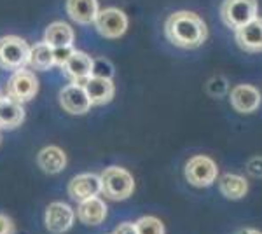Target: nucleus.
Wrapping results in <instances>:
<instances>
[{"instance_id":"1","label":"nucleus","mask_w":262,"mask_h":234,"mask_svg":"<svg viewBox=\"0 0 262 234\" xmlns=\"http://www.w3.org/2000/svg\"><path fill=\"white\" fill-rule=\"evenodd\" d=\"M164 33L173 46L182 49H196L208 37V28L200 16L191 11L171 14L164 25Z\"/></svg>"},{"instance_id":"2","label":"nucleus","mask_w":262,"mask_h":234,"mask_svg":"<svg viewBox=\"0 0 262 234\" xmlns=\"http://www.w3.org/2000/svg\"><path fill=\"white\" fill-rule=\"evenodd\" d=\"M101 193L111 201H124L133 194L135 180L129 172L119 166H111L100 177Z\"/></svg>"},{"instance_id":"3","label":"nucleus","mask_w":262,"mask_h":234,"mask_svg":"<svg viewBox=\"0 0 262 234\" xmlns=\"http://www.w3.org/2000/svg\"><path fill=\"white\" fill-rule=\"evenodd\" d=\"M30 59V46L23 39L7 35L0 39V67L6 70H19Z\"/></svg>"},{"instance_id":"4","label":"nucleus","mask_w":262,"mask_h":234,"mask_svg":"<svg viewBox=\"0 0 262 234\" xmlns=\"http://www.w3.org/2000/svg\"><path fill=\"white\" fill-rule=\"evenodd\" d=\"M221 16L224 23L236 32L257 18V0H224Z\"/></svg>"},{"instance_id":"5","label":"nucleus","mask_w":262,"mask_h":234,"mask_svg":"<svg viewBox=\"0 0 262 234\" xmlns=\"http://www.w3.org/2000/svg\"><path fill=\"white\" fill-rule=\"evenodd\" d=\"M39 91V80L30 70L19 69L7 80V96L18 103H27Z\"/></svg>"},{"instance_id":"6","label":"nucleus","mask_w":262,"mask_h":234,"mask_svg":"<svg viewBox=\"0 0 262 234\" xmlns=\"http://www.w3.org/2000/svg\"><path fill=\"white\" fill-rule=\"evenodd\" d=\"M185 178L194 187H208L217 178V164L206 156H194L185 164Z\"/></svg>"},{"instance_id":"7","label":"nucleus","mask_w":262,"mask_h":234,"mask_svg":"<svg viewBox=\"0 0 262 234\" xmlns=\"http://www.w3.org/2000/svg\"><path fill=\"white\" fill-rule=\"evenodd\" d=\"M61 69L65 77L72 80V84H81V86H84L86 80L95 72V61L86 53H82V51H74Z\"/></svg>"},{"instance_id":"8","label":"nucleus","mask_w":262,"mask_h":234,"mask_svg":"<svg viewBox=\"0 0 262 234\" xmlns=\"http://www.w3.org/2000/svg\"><path fill=\"white\" fill-rule=\"evenodd\" d=\"M95 25L100 35L107 37V39H117L128 28V18H126V14L122 11L112 7V9H105L98 12Z\"/></svg>"},{"instance_id":"9","label":"nucleus","mask_w":262,"mask_h":234,"mask_svg":"<svg viewBox=\"0 0 262 234\" xmlns=\"http://www.w3.org/2000/svg\"><path fill=\"white\" fill-rule=\"evenodd\" d=\"M60 103L72 116H82L91 107V100L86 93V88L72 82L60 91Z\"/></svg>"},{"instance_id":"10","label":"nucleus","mask_w":262,"mask_h":234,"mask_svg":"<svg viewBox=\"0 0 262 234\" xmlns=\"http://www.w3.org/2000/svg\"><path fill=\"white\" fill-rule=\"evenodd\" d=\"M98 193H101V182L100 177L93 175V173H82V175L74 177L69 184V196L79 203L96 198Z\"/></svg>"},{"instance_id":"11","label":"nucleus","mask_w":262,"mask_h":234,"mask_svg":"<svg viewBox=\"0 0 262 234\" xmlns=\"http://www.w3.org/2000/svg\"><path fill=\"white\" fill-rule=\"evenodd\" d=\"M74 224V211L65 203H51L46 210V227L53 234L67 232Z\"/></svg>"},{"instance_id":"12","label":"nucleus","mask_w":262,"mask_h":234,"mask_svg":"<svg viewBox=\"0 0 262 234\" xmlns=\"http://www.w3.org/2000/svg\"><path fill=\"white\" fill-rule=\"evenodd\" d=\"M236 44L248 53L262 51V18H255L245 27L236 30Z\"/></svg>"},{"instance_id":"13","label":"nucleus","mask_w":262,"mask_h":234,"mask_svg":"<svg viewBox=\"0 0 262 234\" xmlns=\"http://www.w3.org/2000/svg\"><path fill=\"white\" fill-rule=\"evenodd\" d=\"M260 103V93L257 88L248 84H239L231 91V105L234 110L242 114L253 112Z\"/></svg>"},{"instance_id":"14","label":"nucleus","mask_w":262,"mask_h":234,"mask_svg":"<svg viewBox=\"0 0 262 234\" xmlns=\"http://www.w3.org/2000/svg\"><path fill=\"white\" fill-rule=\"evenodd\" d=\"M86 93L91 100V105H103L114 98V82L111 77H101V75H91L84 84Z\"/></svg>"},{"instance_id":"15","label":"nucleus","mask_w":262,"mask_h":234,"mask_svg":"<svg viewBox=\"0 0 262 234\" xmlns=\"http://www.w3.org/2000/svg\"><path fill=\"white\" fill-rule=\"evenodd\" d=\"M67 12L81 25L95 23L98 16V0H67Z\"/></svg>"},{"instance_id":"16","label":"nucleus","mask_w":262,"mask_h":234,"mask_svg":"<svg viewBox=\"0 0 262 234\" xmlns=\"http://www.w3.org/2000/svg\"><path fill=\"white\" fill-rule=\"evenodd\" d=\"M37 163H39L40 169L48 175H56L65 169L67 166V156L60 147H44L37 156Z\"/></svg>"},{"instance_id":"17","label":"nucleus","mask_w":262,"mask_h":234,"mask_svg":"<svg viewBox=\"0 0 262 234\" xmlns=\"http://www.w3.org/2000/svg\"><path fill=\"white\" fill-rule=\"evenodd\" d=\"M77 215L82 224L98 225L103 222L105 217H107V205L96 196V198H91V199H86V201L79 203Z\"/></svg>"},{"instance_id":"18","label":"nucleus","mask_w":262,"mask_h":234,"mask_svg":"<svg viewBox=\"0 0 262 234\" xmlns=\"http://www.w3.org/2000/svg\"><path fill=\"white\" fill-rule=\"evenodd\" d=\"M25 119L23 105L14 101L12 98H0V127L12 130L18 127Z\"/></svg>"},{"instance_id":"19","label":"nucleus","mask_w":262,"mask_h":234,"mask_svg":"<svg viewBox=\"0 0 262 234\" xmlns=\"http://www.w3.org/2000/svg\"><path fill=\"white\" fill-rule=\"evenodd\" d=\"M44 42L49 44L51 48H70L74 44V30L67 23H53L46 28Z\"/></svg>"},{"instance_id":"20","label":"nucleus","mask_w":262,"mask_h":234,"mask_svg":"<svg viewBox=\"0 0 262 234\" xmlns=\"http://www.w3.org/2000/svg\"><path fill=\"white\" fill-rule=\"evenodd\" d=\"M219 190L227 199H242L248 193V182L245 177L226 173L219 180Z\"/></svg>"},{"instance_id":"21","label":"nucleus","mask_w":262,"mask_h":234,"mask_svg":"<svg viewBox=\"0 0 262 234\" xmlns=\"http://www.w3.org/2000/svg\"><path fill=\"white\" fill-rule=\"evenodd\" d=\"M28 63L35 70H49L54 65V53L53 48L46 42H37L30 48V59Z\"/></svg>"},{"instance_id":"22","label":"nucleus","mask_w":262,"mask_h":234,"mask_svg":"<svg viewBox=\"0 0 262 234\" xmlns=\"http://www.w3.org/2000/svg\"><path fill=\"white\" fill-rule=\"evenodd\" d=\"M135 225L138 234H164V225L156 217H142Z\"/></svg>"},{"instance_id":"23","label":"nucleus","mask_w":262,"mask_h":234,"mask_svg":"<svg viewBox=\"0 0 262 234\" xmlns=\"http://www.w3.org/2000/svg\"><path fill=\"white\" fill-rule=\"evenodd\" d=\"M53 53H54V65L63 67L67 59L70 58V54L74 53V49H72V46L70 48H54Z\"/></svg>"},{"instance_id":"24","label":"nucleus","mask_w":262,"mask_h":234,"mask_svg":"<svg viewBox=\"0 0 262 234\" xmlns=\"http://www.w3.org/2000/svg\"><path fill=\"white\" fill-rule=\"evenodd\" d=\"M248 173L253 177H262V157H253L247 166Z\"/></svg>"},{"instance_id":"25","label":"nucleus","mask_w":262,"mask_h":234,"mask_svg":"<svg viewBox=\"0 0 262 234\" xmlns=\"http://www.w3.org/2000/svg\"><path fill=\"white\" fill-rule=\"evenodd\" d=\"M114 234H138L137 231V225L131 224V222H124V224H119L116 229V232Z\"/></svg>"},{"instance_id":"26","label":"nucleus","mask_w":262,"mask_h":234,"mask_svg":"<svg viewBox=\"0 0 262 234\" xmlns=\"http://www.w3.org/2000/svg\"><path fill=\"white\" fill-rule=\"evenodd\" d=\"M12 229L11 220L6 215H0V234H9Z\"/></svg>"},{"instance_id":"27","label":"nucleus","mask_w":262,"mask_h":234,"mask_svg":"<svg viewBox=\"0 0 262 234\" xmlns=\"http://www.w3.org/2000/svg\"><path fill=\"white\" fill-rule=\"evenodd\" d=\"M239 234H262V232L257 231V229H245V231H242Z\"/></svg>"},{"instance_id":"28","label":"nucleus","mask_w":262,"mask_h":234,"mask_svg":"<svg viewBox=\"0 0 262 234\" xmlns=\"http://www.w3.org/2000/svg\"><path fill=\"white\" fill-rule=\"evenodd\" d=\"M0 98H4V96H2V95H0Z\"/></svg>"}]
</instances>
